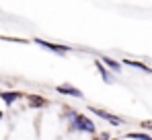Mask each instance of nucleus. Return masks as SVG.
Segmentation results:
<instances>
[{
	"label": "nucleus",
	"instance_id": "f257e3e1",
	"mask_svg": "<svg viewBox=\"0 0 152 140\" xmlns=\"http://www.w3.org/2000/svg\"><path fill=\"white\" fill-rule=\"evenodd\" d=\"M64 119H66V128L68 132H80V134H88V136H97V126L86 113H76V109L66 107L64 109Z\"/></svg>",
	"mask_w": 152,
	"mask_h": 140
},
{
	"label": "nucleus",
	"instance_id": "f03ea898",
	"mask_svg": "<svg viewBox=\"0 0 152 140\" xmlns=\"http://www.w3.org/2000/svg\"><path fill=\"white\" fill-rule=\"evenodd\" d=\"M35 46H39L41 49H45V52H51V54H56V56H66V54H70L74 47L66 46V43H56V41H48V39H41V37H33L31 39Z\"/></svg>",
	"mask_w": 152,
	"mask_h": 140
},
{
	"label": "nucleus",
	"instance_id": "7ed1b4c3",
	"mask_svg": "<svg viewBox=\"0 0 152 140\" xmlns=\"http://www.w3.org/2000/svg\"><path fill=\"white\" fill-rule=\"evenodd\" d=\"M88 111H91V113H95L97 117H101V119H105L107 124L115 126V128L126 124V119H124V117L115 116V113H111V111H107V109H103V107H95V105H91V107H88Z\"/></svg>",
	"mask_w": 152,
	"mask_h": 140
},
{
	"label": "nucleus",
	"instance_id": "20e7f679",
	"mask_svg": "<svg viewBox=\"0 0 152 140\" xmlns=\"http://www.w3.org/2000/svg\"><path fill=\"white\" fill-rule=\"evenodd\" d=\"M56 93L62 95V97H74V99H84V93L78 89V87H72V85H58L56 87Z\"/></svg>",
	"mask_w": 152,
	"mask_h": 140
},
{
	"label": "nucleus",
	"instance_id": "39448f33",
	"mask_svg": "<svg viewBox=\"0 0 152 140\" xmlns=\"http://www.w3.org/2000/svg\"><path fill=\"white\" fill-rule=\"evenodd\" d=\"M27 99V107L29 109H43L50 105V101L43 97V95H37V93H31V95H25Z\"/></svg>",
	"mask_w": 152,
	"mask_h": 140
},
{
	"label": "nucleus",
	"instance_id": "423d86ee",
	"mask_svg": "<svg viewBox=\"0 0 152 140\" xmlns=\"http://www.w3.org/2000/svg\"><path fill=\"white\" fill-rule=\"evenodd\" d=\"M23 97H25V95L21 93V91H0V99H2V103L8 105V107L15 105V103H17L19 99H23Z\"/></svg>",
	"mask_w": 152,
	"mask_h": 140
},
{
	"label": "nucleus",
	"instance_id": "0eeeda50",
	"mask_svg": "<svg viewBox=\"0 0 152 140\" xmlns=\"http://www.w3.org/2000/svg\"><path fill=\"white\" fill-rule=\"evenodd\" d=\"M99 60H101V64L109 70L111 74H119L121 68H124V66H121V62H117V60H113V58H109V56H101Z\"/></svg>",
	"mask_w": 152,
	"mask_h": 140
},
{
	"label": "nucleus",
	"instance_id": "6e6552de",
	"mask_svg": "<svg viewBox=\"0 0 152 140\" xmlns=\"http://www.w3.org/2000/svg\"><path fill=\"white\" fill-rule=\"evenodd\" d=\"M93 64H95V68H97V72L101 74V78H103V83H105V85H113V83H115V80H113V74H111L109 70H107L105 66H103L99 58H97V60H95Z\"/></svg>",
	"mask_w": 152,
	"mask_h": 140
},
{
	"label": "nucleus",
	"instance_id": "1a4fd4ad",
	"mask_svg": "<svg viewBox=\"0 0 152 140\" xmlns=\"http://www.w3.org/2000/svg\"><path fill=\"white\" fill-rule=\"evenodd\" d=\"M129 66V68H136V70H142V72H146V74H152V68L150 66H146L144 62H140V60H132V58H126L124 62H121V66Z\"/></svg>",
	"mask_w": 152,
	"mask_h": 140
},
{
	"label": "nucleus",
	"instance_id": "9d476101",
	"mask_svg": "<svg viewBox=\"0 0 152 140\" xmlns=\"http://www.w3.org/2000/svg\"><path fill=\"white\" fill-rule=\"evenodd\" d=\"M126 138H132V140H152L150 134H144V132H127Z\"/></svg>",
	"mask_w": 152,
	"mask_h": 140
},
{
	"label": "nucleus",
	"instance_id": "9b49d317",
	"mask_svg": "<svg viewBox=\"0 0 152 140\" xmlns=\"http://www.w3.org/2000/svg\"><path fill=\"white\" fill-rule=\"evenodd\" d=\"M2 41H10V43H29L31 39H25V37H8V35H0Z\"/></svg>",
	"mask_w": 152,
	"mask_h": 140
},
{
	"label": "nucleus",
	"instance_id": "f8f14e48",
	"mask_svg": "<svg viewBox=\"0 0 152 140\" xmlns=\"http://www.w3.org/2000/svg\"><path fill=\"white\" fill-rule=\"evenodd\" d=\"M140 126H142L144 130H152V119H146V122H142Z\"/></svg>",
	"mask_w": 152,
	"mask_h": 140
},
{
	"label": "nucleus",
	"instance_id": "ddd939ff",
	"mask_svg": "<svg viewBox=\"0 0 152 140\" xmlns=\"http://www.w3.org/2000/svg\"><path fill=\"white\" fill-rule=\"evenodd\" d=\"M95 140H109V134H107V132H103L101 136H97Z\"/></svg>",
	"mask_w": 152,
	"mask_h": 140
},
{
	"label": "nucleus",
	"instance_id": "4468645a",
	"mask_svg": "<svg viewBox=\"0 0 152 140\" xmlns=\"http://www.w3.org/2000/svg\"><path fill=\"white\" fill-rule=\"evenodd\" d=\"M2 117H4V111L0 109V124H2Z\"/></svg>",
	"mask_w": 152,
	"mask_h": 140
},
{
	"label": "nucleus",
	"instance_id": "2eb2a0df",
	"mask_svg": "<svg viewBox=\"0 0 152 140\" xmlns=\"http://www.w3.org/2000/svg\"><path fill=\"white\" fill-rule=\"evenodd\" d=\"M0 91H2V89H0Z\"/></svg>",
	"mask_w": 152,
	"mask_h": 140
}]
</instances>
